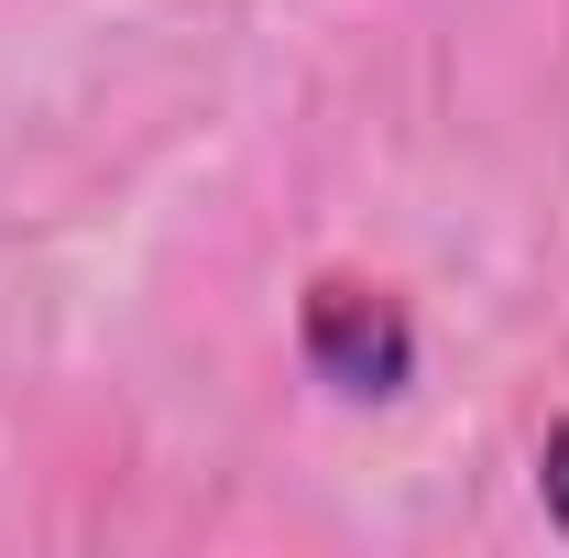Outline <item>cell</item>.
<instances>
[{"mask_svg": "<svg viewBox=\"0 0 569 558\" xmlns=\"http://www.w3.org/2000/svg\"><path fill=\"white\" fill-rule=\"evenodd\" d=\"M537 492H548V515L569 526V417L548 427V449H537Z\"/></svg>", "mask_w": 569, "mask_h": 558, "instance_id": "2", "label": "cell"}, {"mask_svg": "<svg viewBox=\"0 0 569 558\" xmlns=\"http://www.w3.org/2000/svg\"><path fill=\"white\" fill-rule=\"evenodd\" d=\"M307 361H318V383H340V395H406V372H417V329H406L395 296L329 275L318 296H307Z\"/></svg>", "mask_w": 569, "mask_h": 558, "instance_id": "1", "label": "cell"}]
</instances>
